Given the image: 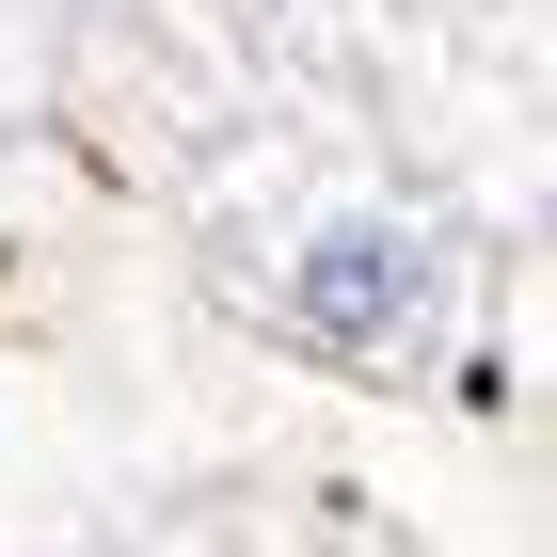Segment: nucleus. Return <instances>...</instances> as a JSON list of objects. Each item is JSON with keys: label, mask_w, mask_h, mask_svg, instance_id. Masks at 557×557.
Masks as SVG:
<instances>
[{"label": "nucleus", "mask_w": 557, "mask_h": 557, "mask_svg": "<svg viewBox=\"0 0 557 557\" xmlns=\"http://www.w3.org/2000/svg\"><path fill=\"white\" fill-rule=\"evenodd\" d=\"M223 271L287 350L319 367H367V383H414L446 367L478 319V223L462 191H430L398 160H271L256 208H223Z\"/></svg>", "instance_id": "obj_1"}, {"label": "nucleus", "mask_w": 557, "mask_h": 557, "mask_svg": "<svg viewBox=\"0 0 557 557\" xmlns=\"http://www.w3.org/2000/svg\"><path fill=\"white\" fill-rule=\"evenodd\" d=\"M33 64H48V0H0V96H33Z\"/></svg>", "instance_id": "obj_2"}]
</instances>
